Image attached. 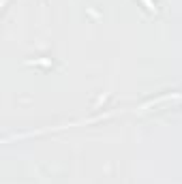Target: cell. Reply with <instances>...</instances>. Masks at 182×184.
Returning <instances> with one entry per match:
<instances>
[{"label": "cell", "mask_w": 182, "mask_h": 184, "mask_svg": "<svg viewBox=\"0 0 182 184\" xmlns=\"http://www.w3.org/2000/svg\"><path fill=\"white\" fill-rule=\"evenodd\" d=\"M144 4H146V7H148V9H150V11H154V4H152L150 0H144Z\"/></svg>", "instance_id": "1"}]
</instances>
